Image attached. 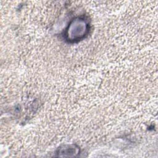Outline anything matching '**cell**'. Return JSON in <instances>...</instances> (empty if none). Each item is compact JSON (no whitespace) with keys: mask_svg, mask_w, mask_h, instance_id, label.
Returning <instances> with one entry per match:
<instances>
[{"mask_svg":"<svg viewBox=\"0 0 158 158\" xmlns=\"http://www.w3.org/2000/svg\"><path fill=\"white\" fill-rule=\"evenodd\" d=\"M78 148H76L73 144L65 145L59 149L57 154L59 156L71 157L78 154Z\"/></svg>","mask_w":158,"mask_h":158,"instance_id":"2","label":"cell"},{"mask_svg":"<svg viewBox=\"0 0 158 158\" xmlns=\"http://www.w3.org/2000/svg\"><path fill=\"white\" fill-rule=\"evenodd\" d=\"M89 30V23L85 18H75L70 21L67 28L65 31L66 39L70 42L78 41L87 35Z\"/></svg>","mask_w":158,"mask_h":158,"instance_id":"1","label":"cell"}]
</instances>
